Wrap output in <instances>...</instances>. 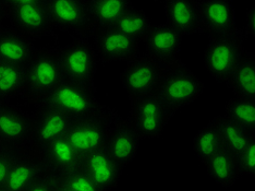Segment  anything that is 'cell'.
Wrapping results in <instances>:
<instances>
[{"instance_id": "6da1fadb", "label": "cell", "mask_w": 255, "mask_h": 191, "mask_svg": "<svg viewBox=\"0 0 255 191\" xmlns=\"http://www.w3.org/2000/svg\"><path fill=\"white\" fill-rule=\"evenodd\" d=\"M36 102L39 107L59 109L74 119L105 116L114 111L98 102L93 91L68 81H63L55 90Z\"/></svg>"}, {"instance_id": "7a4b0ae2", "label": "cell", "mask_w": 255, "mask_h": 191, "mask_svg": "<svg viewBox=\"0 0 255 191\" xmlns=\"http://www.w3.org/2000/svg\"><path fill=\"white\" fill-rule=\"evenodd\" d=\"M204 91V83L184 63L176 59L165 67L157 94L177 111L190 105Z\"/></svg>"}, {"instance_id": "3957f363", "label": "cell", "mask_w": 255, "mask_h": 191, "mask_svg": "<svg viewBox=\"0 0 255 191\" xmlns=\"http://www.w3.org/2000/svg\"><path fill=\"white\" fill-rule=\"evenodd\" d=\"M60 63L65 81L94 92V77L98 57L89 38L80 36L59 50Z\"/></svg>"}, {"instance_id": "277c9868", "label": "cell", "mask_w": 255, "mask_h": 191, "mask_svg": "<svg viewBox=\"0 0 255 191\" xmlns=\"http://www.w3.org/2000/svg\"><path fill=\"white\" fill-rule=\"evenodd\" d=\"M247 36L243 30L237 28L233 33L220 36H210L205 54V67L218 82H226L229 74L245 53L243 43Z\"/></svg>"}, {"instance_id": "5b68a950", "label": "cell", "mask_w": 255, "mask_h": 191, "mask_svg": "<svg viewBox=\"0 0 255 191\" xmlns=\"http://www.w3.org/2000/svg\"><path fill=\"white\" fill-rule=\"evenodd\" d=\"M178 111L157 93L131 101L128 119L141 139L159 138Z\"/></svg>"}, {"instance_id": "8992f818", "label": "cell", "mask_w": 255, "mask_h": 191, "mask_svg": "<svg viewBox=\"0 0 255 191\" xmlns=\"http://www.w3.org/2000/svg\"><path fill=\"white\" fill-rule=\"evenodd\" d=\"M59 50L60 48H54L38 51L26 67L24 92L35 101L48 94L65 81Z\"/></svg>"}, {"instance_id": "52a82bcc", "label": "cell", "mask_w": 255, "mask_h": 191, "mask_svg": "<svg viewBox=\"0 0 255 191\" xmlns=\"http://www.w3.org/2000/svg\"><path fill=\"white\" fill-rule=\"evenodd\" d=\"M164 69L146 54L137 53L127 61L120 79L130 101L155 94Z\"/></svg>"}, {"instance_id": "ba28073f", "label": "cell", "mask_w": 255, "mask_h": 191, "mask_svg": "<svg viewBox=\"0 0 255 191\" xmlns=\"http://www.w3.org/2000/svg\"><path fill=\"white\" fill-rule=\"evenodd\" d=\"M1 4L13 28L32 39L46 35L53 27L44 0H12Z\"/></svg>"}, {"instance_id": "9c48e42d", "label": "cell", "mask_w": 255, "mask_h": 191, "mask_svg": "<svg viewBox=\"0 0 255 191\" xmlns=\"http://www.w3.org/2000/svg\"><path fill=\"white\" fill-rule=\"evenodd\" d=\"M119 114L113 111L105 116L75 119L67 131L66 138L81 156L105 147L109 126Z\"/></svg>"}, {"instance_id": "30bf717a", "label": "cell", "mask_w": 255, "mask_h": 191, "mask_svg": "<svg viewBox=\"0 0 255 191\" xmlns=\"http://www.w3.org/2000/svg\"><path fill=\"white\" fill-rule=\"evenodd\" d=\"M33 116L0 103V143L31 154Z\"/></svg>"}, {"instance_id": "8fae6325", "label": "cell", "mask_w": 255, "mask_h": 191, "mask_svg": "<svg viewBox=\"0 0 255 191\" xmlns=\"http://www.w3.org/2000/svg\"><path fill=\"white\" fill-rule=\"evenodd\" d=\"M75 119L59 109L39 107L33 116L31 154L36 155L40 149L51 141L65 137Z\"/></svg>"}, {"instance_id": "7c38bea8", "label": "cell", "mask_w": 255, "mask_h": 191, "mask_svg": "<svg viewBox=\"0 0 255 191\" xmlns=\"http://www.w3.org/2000/svg\"><path fill=\"white\" fill-rule=\"evenodd\" d=\"M141 138L128 118L119 115L109 126L105 148L114 160L125 169L134 160Z\"/></svg>"}, {"instance_id": "4fadbf2b", "label": "cell", "mask_w": 255, "mask_h": 191, "mask_svg": "<svg viewBox=\"0 0 255 191\" xmlns=\"http://www.w3.org/2000/svg\"><path fill=\"white\" fill-rule=\"evenodd\" d=\"M35 156L45 173L56 176H63L79 170L82 161V156L75 151L66 137L46 144Z\"/></svg>"}, {"instance_id": "5bb4252c", "label": "cell", "mask_w": 255, "mask_h": 191, "mask_svg": "<svg viewBox=\"0 0 255 191\" xmlns=\"http://www.w3.org/2000/svg\"><path fill=\"white\" fill-rule=\"evenodd\" d=\"M204 33L220 36L233 33L236 27V14L229 0H194Z\"/></svg>"}, {"instance_id": "9a60e30c", "label": "cell", "mask_w": 255, "mask_h": 191, "mask_svg": "<svg viewBox=\"0 0 255 191\" xmlns=\"http://www.w3.org/2000/svg\"><path fill=\"white\" fill-rule=\"evenodd\" d=\"M51 26L61 31H84L90 28L86 1L44 0Z\"/></svg>"}, {"instance_id": "2e32d148", "label": "cell", "mask_w": 255, "mask_h": 191, "mask_svg": "<svg viewBox=\"0 0 255 191\" xmlns=\"http://www.w3.org/2000/svg\"><path fill=\"white\" fill-rule=\"evenodd\" d=\"M81 169L104 191L117 188L124 171L105 147L82 156Z\"/></svg>"}, {"instance_id": "e0dca14e", "label": "cell", "mask_w": 255, "mask_h": 191, "mask_svg": "<svg viewBox=\"0 0 255 191\" xmlns=\"http://www.w3.org/2000/svg\"><path fill=\"white\" fill-rule=\"evenodd\" d=\"M182 37L167 23L153 25L144 39L146 55L163 67L170 65L181 49Z\"/></svg>"}, {"instance_id": "ac0fdd59", "label": "cell", "mask_w": 255, "mask_h": 191, "mask_svg": "<svg viewBox=\"0 0 255 191\" xmlns=\"http://www.w3.org/2000/svg\"><path fill=\"white\" fill-rule=\"evenodd\" d=\"M136 42L113 28L96 33L95 50L97 57L105 62L129 61L138 53Z\"/></svg>"}, {"instance_id": "d6986e66", "label": "cell", "mask_w": 255, "mask_h": 191, "mask_svg": "<svg viewBox=\"0 0 255 191\" xmlns=\"http://www.w3.org/2000/svg\"><path fill=\"white\" fill-rule=\"evenodd\" d=\"M38 51L34 39L15 28L0 30V60L12 65L27 67Z\"/></svg>"}, {"instance_id": "ffe728a7", "label": "cell", "mask_w": 255, "mask_h": 191, "mask_svg": "<svg viewBox=\"0 0 255 191\" xmlns=\"http://www.w3.org/2000/svg\"><path fill=\"white\" fill-rule=\"evenodd\" d=\"M90 28L97 33L113 28L123 16L134 8L127 0H93L86 1Z\"/></svg>"}, {"instance_id": "44dd1931", "label": "cell", "mask_w": 255, "mask_h": 191, "mask_svg": "<svg viewBox=\"0 0 255 191\" xmlns=\"http://www.w3.org/2000/svg\"><path fill=\"white\" fill-rule=\"evenodd\" d=\"M165 8L167 24L181 36L204 33L194 0H168Z\"/></svg>"}, {"instance_id": "7402d4cb", "label": "cell", "mask_w": 255, "mask_h": 191, "mask_svg": "<svg viewBox=\"0 0 255 191\" xmlns=\"http://www.w3.org/2000/svg\"><path fill=\"white\" fill-rule=\"evenodd\" d=\"M44 173L35 155L19 152L3 186L9 191H26Z\"/></svg>"}, {"instance_id": "603a6c76", "label": "cell", "mask_w": 255, "mask_h": 191, "mask_svg": "<svg viewBox=\"0 0 255 191\" xmlns=\"http://www.w3.org/2000/svg\"><path fill=\"white\" fill-rule=\"evenodd\" d=\"M225 83L236 97L255 100V54L245 50Z\"/></svg>"}, {"instance_id": "cb8c5ba5", "label": "cell", "mask_w": 255, "mask_h": 191, "mask_svg": "<svg viewBox=\"0 0 255 191\" xmlns=\"http://www.w3.org/2000/svg\"><path fill=\"white\" fill-rule=\"evenodd\" d=\"M208 176L224 188L234 186L242 175L237 156L223 147L205 164Z\"/></svg>"}, {"instance_id": "d4e9b609", "label": "cell", "mask_w": 255, "mask_h": 191, "mask_svg": "<svg viewBox=\"0 0 255 191\" xmlns=\"http://www.w3.org/2000/svg\"><path fill=\"white\" fill-rule=\"evenodd\" d=\"M215 119L223 139L224 147L227 148L236 156L239 155L249 141L255 137V131L236 123L227 116L220 115L215 117Z\"/></svg>"}, {"instance_id": "484cf974", "label": "cell", "mask_w": 255, "mask_h": 191, "mask_svg": "<svg viewBox=\"0 0 255 191\" xmlns=\"http://www.w3.org/2000/svg\"><path fill=\"white\" fill-rule=\"evenodd\" d=\"M26 67L0 60V103L8 102L25 90Z\"/></svg>"}, {"instance_id": "4316f807", "label": "cell", "mask_w": 255, "mask_h": 191, "mask_svg": "<svg viewBox=\"0 0 255 191\" xmlns=\"http://www.w3.org/2000/svg\"><path fill=\"white\" fill-rule=\"evenodd\" d=\"M223 147V139L220 136L215 118H213L210 123L199 130L193 139V150L195 155L204 165Z\"/></svg>"}, {"instance_id": "83f0119b", "label": "cell", "mask_w": 255, "mask_h": 191, "mask_svg": "<svg viewBox=\"0 0 255 191\" xmlns=\"http://www.w3.org/2000/svg\"><path fill=\"white\" fill-rule=\"evenodd\" d=\"M152 26V23L146 13L142 9L134 7L117 22L113 30L123 33L141 43L144 42Z\"/></svg>"}, {"instance_id": "f1b7e54d", "label": "cell", "mask_w": 255, "mask_h": 191, "mask_svg": "<svg viewBox=\"0 0 255 191\" xmlns=\"http://www.w3.org/2000/svg\"><path fill=\"white\" fill-rule=\"evenodd\" d=\"M225 116L255 131V100L234 97L225 105Z\"/></svg>"}, {"instance_id": "f546056e", "label": "cell", "mask_w": 255, "mask_h": 191, "mask_svg": "<svg viewBox=\"0 0 255 191\" xmlns=\"http://www.w3.org/2000/svg\"><path fill=\"white\" fill-rule=\"evenodd\" d=\"M58 177L67 187L73 191H104L81 167L67 175Z\"/></svg>"}, {"instance_id": "4dcf8cb0", "label": "cell", "mask_w": 255, "mask_h": 191, "mask_svg": "<svg viewBox=\"0 0 255 191\" xmlns=\"http://www.w3.org/2000/svg\"><path fill=\"white\" fill-rule=\"evenodd\" d=\"M238 164L242 174L255 177V137H253L242 152L237 156Z\"/></svg>"}, {"instance_id": "1f68e13d", "label": "cell", "mask_w": 255, "mask_h": 191, "mask_svg": "<svg viewBox=\"0 0 255 191\" xmlns=\"http://www.w3.org/2000/svg\"><path fill=\"white\" fill-rule=\"evenodd\" d=\"M18 154V150L0 143V187L3 186L7 181L9 172Z\"/></svg>"}, {"instance_id": "d6a6232c", "label": "cell", "mask_w": 255, "mask_h": 191, "mask_svg": "<svg viewBox=\"0 0 255 191\" xmlns=\"http://www.w3.org/2000/svg\"><path fill=\"white\" fill-rule=\"evenodd\" d=\"M26 191H55L53 178H51L50 174H42Z\"/></svg>"}, {"instance_id": "836d02e7", "label": "cell", "mask_w": 255, "mask_h": 191, "mask_svg": "<svg viewBox=\"0 0 255 191\" xmlns=\"http://www.w3.org/2000/svg\"><path fill=\"white\" fill-rule=\"evenodd\" d=\"M246 36H255V7L251 5L247 12L246 28H243Z\"/></svg>"}, {"instance_id": "e575fe53", "label": "cell", "mask_w": 255, "mask_h": 191, "mask_svg": "<svg viewBox=\"0 0 255 191\" xmlns=\"http://www.w3.org/2000/svg\"><path fill=\"white\" fill-rule=\"evenodd\" d=\"M51 178H53V183H54V189L55 191H73L69 187H67L65 184H63L60 178L56 176V175H51Z\"/></svg>"}, {"instance_id": "d590c367", "label": "cell", "mask_w": 255, "mask_h": 191, "mask_svg": "<svg viewBox=\"0 0 255 191\" xmlns=\"http://www.w3.org/2000/svg\"><path fill=\"white\" fill-rule=\"evenodd\" d=\"M4 16V11H3V8H2V4H1V1H0V30H1V23H2V19Z\"/></svg>"}, {"instance_id": "8d00e7d4", "label": "cell", "mask_w": 255, "mask_h": 191, "mask_svg": "<svg viewBox=\"0 0 255 191\" xmlns=\"http://www.w3.org/2000/svg\"><path fill=\"white\" fill-rule=\"evenodd\" d=\"M0 191H9V190L5 188L4 186H1V187H0Z\"/></svg>"}]
</instances>
